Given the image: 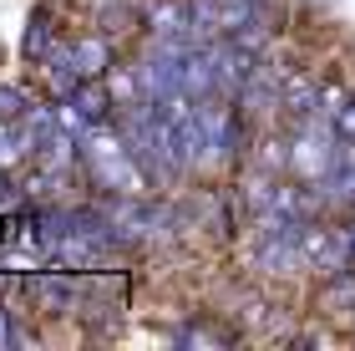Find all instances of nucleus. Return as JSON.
I'll return each mask as SVG.
<instances>
[{
    "label": "nucleus",
    "mask_w": 355,
    "mask_h": 351,
    "mask_svg": "<svg viewBox=\"0 0 355 351\" xmlns=\"http://www.w3.org/2000/svg\"><path fill=\"white\" fill-rule=\"evenodd\" d=\"M26 158V133L15 127V117H0V168H15Z\"/></svg>",
    "instance_id": "obj_2"
},
{
    "label": "nucleus",
    "mask_w": 355,
    "mask_h": 351,
    "mask_svg": "<svg viewBox=\"0 0 355 351\" xmlns=\"http://www.w3.org/2000/svg\"><path fill=\"white\" fill-rule=\"evenodd\" d=\"M71 67L82 82H92V76H102L107 72V46L102 41H76V51H71Z\"/></svg>",
    "instance_id": "obj_1"
},
{
    "label": "nucleus",
    "mask_w": 355,
    "mask_h": 351,
    "mask_svg": "<svg viewBox=\"0 0 355 351\" xmlns=\"http://www.w3.org/2000/svg\"><path fill=\"white\" fill-rule=\"evenodd\" d=\"M26 113V102H21V92H10V87H0V117H21Z\"/></svg>",
    "instance_id": "obj_5"
},
{
    "label": "nucleus",
    "mask_w": 355,
    "mask_h": 351,
    "mask_svg": "<svg viewBox=\"0 0 355 351\" xmlns=\"http://www.w3.org/2000/svg\"><path fill=\"white\" fill-rule=\"evenodd\" d=\"M76 107H82L87 117L102 122L107 117V87H82V92H76Z\"/></svg>",
    "instance_id": "obj_4"
},
{
    "label": "nucleus",
    "mask_w": 355,
    "mask_h": 351,
    "mask_svg": "<svg viewBox=\"0 0 355 351\" xmlns=\"http://www.w3.org/2000/svg\"><path fill=\"white\" fill-rule=\"evenodd\" d=\"M335 234H340V229H304V254H310L315 265H335V260H340L335 245H330Z\"/></svg>",
    "instance_id": "obj_3"
}]
</instances>
